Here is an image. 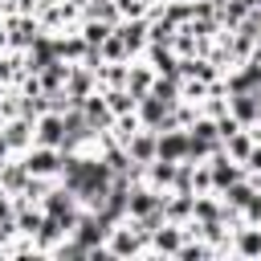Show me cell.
Masks as SVG:
<instances>
[{
	"label": "cell",
	"instance_id": "6da1fadb",
	"mask_svg": "<svg viewBox=\"0 0 261 261\" xmlns=\"http://www.w3.org/2000/svg\"><path fill=\"white\" fill-rule=\"evenodd\" d=\"M65 159H61V184L77 196V204H86V208H98L102 204V196L110 192V184H114V171L106 167V159H86V155H73V151H61Z\"/></svg>",
	"mask_w": 261,
	"mask_h": 261
},
{
	"label": "cell",
	"instance_id": "7a4b0ae2",
	"mask_svg": "<svg viewBox=\"0 0 261 261\" xmlns=\"http://www.w3.org/2000/svg\"><path fill=\"white\" fill-rule=\"evenodd\" d=\"M45 216H53L65 232L77 224V216H82V208H77V196L69 192V188H57V192H49L45 196Z\"/></svg>",
	"mask_w": 261,
	"mask_h": 261
},
{
	"label": "cell",
	"instance_id": "3957f363",
	"mask_svg": "<svg viewBox=\"0 0 261 261\" xmlns=\"http://www.w3.org/2000/svg\"><path fill=\"white\" fill-rule=\"evenodd\" d=\"M155 159H167V163H184V159H188V130L163 126V130L155 135Z\"/></svg>",
	"mask_w": 261,
	"mask_h": 261
},
{
	"label": "cell",
	"instance_id": "277c9868",
	"mask_svg": "<svg viewBox=\"0 0 261 261\" xmlns=\"http://www.w3.org/2000/svg\"><path fill=\"white\" fill-rule=\"evenodd\" d=\"M61 147H45V143H37V147H29V155H24V167H29V175H57L61 171Z\"/></svg>",
	"mask_w": 261,
	"mask_h": 261
},
{
	"label": "cell",
	"instance_id": "5b68a950",
	"mask_svg": "<svg viewBox=\"0 0 261 261\" xmlns=\"http://www.w3.org/2000/svg\"><path fill=\"white\" fill-rule=\"evenodd\" d=\"M33 139L45 143V147H61L65 143V118H61V110H45L37 118V126H33Z\"/></svg>",
	"mask_w": 261,
	"mask_h": 261
},
{
	"label": "cell",
	"instance_id": "8992f818",
	"mask_svg": "<svg viewBox=\"0 0 261 261\" xmlns=\"http://www.w3.org/2000/svg\"><path fill=\"white\" fill-rule=\"evenodd\" d=\"M53 61H61V53H57V41L53 37H37L33 45H29V53H24V69L29 73H41L45 65H53Z\"/></svg>",
	"mask_w": 261,
	"mask_h": 261
},
{
	"label": "cell",
	"instance_id": "52a82bcc",
	"mask_svg": "<svg viewBox=\"0 0 261 261\" xmlns=\"http://www.w3.org/2000/svg\"><path fill=\"white\" fill-rule=\"evenodd\" d=\"M228 110L241 126H253V122H261V94H232Z\"/></svg>",
	"mask_w": 261,
	"mask_h": 261
},
{
	"label": "cell",
	"instance_id": "ba28073f",
	"mask_svg": "<svg viewBox=\"0 0 261 261\" xmlns=\"http://www.w3.org/2000/svg\"><path fill=\"white\" fill-rule=\"evenodd\" d=\"M228 94H261V61H245V69H237L228 77Z\"/></svg>",
	"mask_w": 261,
	"mask_h": 261
},
{
	"label": "cell",
	"instance_id": "9c48e42d",
	"mask_svg": "<svg viewBox=\"0 0 261 261\" xmlns=\"http://www.w3.org/2000/svg\"><path fill=\"white\" fill-rule=\"evenodd\" d=\"M241 179V167L232 163V159H224V155H216L212 159V167H208V184L216 188V192H224L228 184H237Z\"/></svg>",
	"mask_w": 261,
	"mask_h": 261
},
{
	"label": "cell",
	"instance_id": "30bf717a",
	"mask_svg": "<svg viewBox=\"0 0 261 261\" xmlns=\"http://www.w3.org/2000/svg\"><path fill=\"white\" fill-rule=\"evenodd\" d=\"M37 37H41V29H37V20H29V16H20V20L4 24V41L20 45V49H29V45H33Z\"/></svg>",
	"mask_w": 261,
	"mask_h": 261
},
{
	"label": "cell",
	"instance_id": "8fae6325",
	"mask_svg": "<svg viewBox=\"0 0 261 261\" xmlns=\"http://www.w3.org/2000/svg\"><path fill=\"white\" fill-rule=\"evenodd\" d=\"M147 29H151L147 20H126V24H118L114 33H118V37H122V45H126V49L135 53V49H139V45L147 41Z\"/></svg>",
	"mask_w": 261,
	"mask_h": 261
},
{
	"label": "cell",
	"instance_id": "7c38bea8",
	"mask_svg": "<svg viewBox=\"0 0 261 261\" xmlns=\"http://www.w3.org/2000/svg\"><path fill=\"white\" fill-rule=\"evenodd\" d=\"M24 184H29V167L24 163H12V167L0 171V188L4 192H24Z\"/></svg>",
	"mask_w": 261,
	"mask_h": 261
},
{
	"label": "cell",
	"instance_id": "4fadbf2b",
	"mask_svg": "<svg viewBox=\"0 0 261 261\" xmlns=\"http://www.w3.org/2000/svg\"><path fill=\"white\" fill-rule=\"evenodd\" d=\"M220 196H224V208H245V204H249V200H253L257 192H253L249 184H241V179H237V184H228V188H224Z\"/></svg>",
	"mask_w": 261,
	"mask_h": 261
},
{
	"label": "cell",
	"instance_id": "5bb4252c",
	"mask_svg": "<svg viewBox=\"0 0 261 261\" xmlns=\"http://www.w3.org/2000/svg\"><path fill=\"white\" fill-rule=\"evenodd\" d=\"M110 33H114V24H106V20H90V24L82 29V41H86L90 49H98V45H102Z\"/></svg>",
	"mask_w": 261,
	"mask_h": 261
},
{
	"label": "cell",
	"instance_id": "9a60e30c",
	"mask_svg": "<svg viewBox=\"0 0 261 261\" xmlns=\"http://www.w3.org/2000/svg\"><path fill=\"white\" fill-rule=\"evenodd\" d=\"M151 57H155V69L159 73H171V77L179 73V61H175V53L167 45H151Z\"/></svg>",
	"mask_w": 261,
	"mask_h": 261
},
{
	"label": "cell",
	"instance_id": "2e32d148",
	"mask_svg": "<svg viewBox=\"0 0 261 261\" xmlns=\"http://www.w3.org/2000/svg\"><path fill=\"white\" fill-rule=\"evenodd\" d=\"M179 245H184L179 228H155V249L159 253H179Z\"/></svg>",
	"mask_w": 261,
	"mask_h": 261
},
{
	"label": "cell",
	"instance_id": "e0dca14e",
	"mask_svg": "<svg viewBox=\"0 0 261 261\" xmlns=\"http://www.w3.org/2000/svg\"><path fill=\"white\" fill-rule=\"evenodd\" d=\"M29 118H16V122H8L4 126V139H8V147H29Z\"/></svg>",
	"mask_w": 261,
	"mask_h": 261
},
{
	"label": "cell",
	"instance_id": "ac0fdd59",
	"mask_svg": "<svg viewBox=\"0 0 261 261\" xmlns=\"http://www.w3.org/2000/svg\"><path fill=\"white\" fill-rule=\"evenodd\" d=\"M224 147H228V159H245V155L253 151V139H249V135H241V130H232V135L224 139Z\"/></svg>",
	"mask_w": 261,
	"mask_h": 261
},
{
	"label": "cell",
	"instance_id": "d6986e66",
	"mask_svg": "<svg viewBox=\"0 0 261 261\" xmlns=\"http://www.w3.org/2000/svg\"><path fill=\"white\" fill-rule=\"evenodd\" d=\"M90 20H106V24H114V20H118V4H110V0L90 4Z\"/></svg>",
	"mask_w": 261,
	"mask_h": 261
},
{
	"label": "cell",
	"instance_id": "ffe728a7",
	"mask_svg": "<svg viewBox=\"0 0 261 261\" xmlns=\"http://www.w3.org/2000/svg\"><path fill=\"white\" fill-rule=\"evenodd\" d=\"M237 249L241 253H261V228H249V232H241V241H237Z\"/></svg>",
	"mask_w": 261,
	"mask_h": 261
},
{
	"label": "cell",
	"instance_id": "44dd1931",
	"mask_svg": "<svg viewBox=\"0 0 261 261\" xmlns=\"http://www.w3.org/2000/svg\"><path fill=\"white\" fill-rule=\"evenodd\" d=\"M37 224H41V212L20 208V232H37Z\"/></svg>",
	"mask_w": 261,
	"mask_h": 261
},
{
	"label": "cell",
	"instance_id": "7402d4cb",
	"mask_svg": "<svg viewBox=\"0 0 261 261\" xmlns=\"http://www.w3.org/2000/svg\"><path fill=\"white\" fill-rule=\"evenodd\" d=\"M245 163H249V167H253V171H261V147H253V151H249V155H245Z\"/></svg>",
	"mask_w": 261,
	"mask_h": 261
},
{
	"label": "cell",
	"instance_id": "603a6c76",
	"mask_svg": "<svg viewBox=\"0 0 261 261\" xmlns=\"http://www.w3.org/2000/svg\"><path fill=\"white\" fill-rule=\"evenodd\" d=\"M8 216H12V204H8V192L0 188V220H8Z\"/></svg>",
	"mask_w": 261,
	"mask_h": 261
},
{
	"label": "cell",
	"instance_id": "cb8c5ba5",
	"mask_svg": "<svg viewBox=\"0 0 261 261\" xmlns=\"http://www.w3.org/2000/svg\"><path fill=\"white\" fill-rule=\"evenodd\" d=\"M4 155H8V139H4V126H0V163H4Z\"/></svg>",
	"mask_w": 261,
	"mask_h": 261
}]
</instances>
